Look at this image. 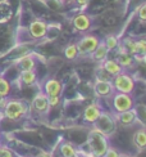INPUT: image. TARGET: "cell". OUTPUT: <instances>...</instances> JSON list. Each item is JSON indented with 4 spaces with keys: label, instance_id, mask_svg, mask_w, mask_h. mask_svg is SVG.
<instances>
[{
    "label": "cell",
    "instance_id": "277c9868",
    "mask_svg": "<svg viewBox=\"0 0 146 157\" xmlns=\"http://www.w3.org/2000/svg\"><path fill=\"white\" fill-rule=\"evenodd\" d=\"M111 84H113V86H114L115 91L126 93V94H132L135 90V86H136L133 77L127 72H121L117 76L111 77Z\"/></svg>",
    "mask_w": 146,
    "mask_h": 157
},
{
    "label": "cell",
    "instance_id": "836d02e7",
    "mask_svg": "<svg viewBox=\"0 0 146 157\" xmlns=\"http://www.w3.org/2000/svg\"><path fill=\"white\" fill-rule=\"evenodd\" d=\"M141 59H142V61H144V63L146 64V54H144V56L141 57Z\"/></svg>",
    "mask_w": 146,
    "mask_h": 157
},
{
    "label": "cell",
    "instance_id": "8fae6325",
    "mask_svg": "<svg viewBox=\"0 0 146 157\" xmlns=\"http://www.w3.org/2000/svg\"><path fill=\"white\" fill-rule=\"evenodd\" d=\"M114 86L111 81H101L96 80L94 84V93L99 98H110L114 94Z\"/></svg>",
    "mask_w": 146,
    "mask_h": 157
},
{
    "label": "cell",
    "instance_id": "3957f363",
    "mask_svg": "<svg viewBox=\"0 0 146 157\" xmlns=\"http://www.w3.org/2000/svg\"><path fill=\"white\" fill-rule=\"evenodd\" d=\"M94 126L96 130H99L101 134L107 135L108 138L110 135H113L115 133V130L118 128V124L115 120V115L111 112H101L100 117L96 120V122L94 124Z\"/></svg>",
    "mask_w": 146,
    "mask_h": 157
},
{
    "label": "cell",
    "instance_id": "e0dca14e",
    "mask_svg": "<svg viewBox=\"0 0 146 157\" xmlns=\"http://www.w3.org/2000/svg\"><path fill=\"white\" fill-rule=\"evenodd\" d=\"M73 26L77 31H87L91 27V19L86 14H78L73 19Z\"/></svg>",
    "mask_w": 146,
    "mask_h": 157
},
{
    "label": "cell",
    "instance_id": "44dd1931",
    "mask_svg": "<svg viewBox=\"0 0 146 157\" xmlns=\"http://www.w3.org/2000/svg\"><path fill=\"white\" fill-rule=\"evenodd\" d=\"M12 91V85L4 76H0V97L8 98Z\"/></svg>",
    "mask_w": 146,
    "mask_h": 157
},
{
    "label": "cell",
    "instance_id": "4316f807",
    "mask_svg": "<svg viewBox=\"0 0 146 157\" xmlns=\"http://www.w3.org/2000/svg\"><path fill=\"white\" fill-rule=\"evenodd\" d=\"M48 101H49V106L50 107H58L60 104V97H48Z\"/></svg>",
    "mask_w": 146,
    "mask_h": 157
},
{
    "label": "cell",
    "instance_id": "83f0119b",
    "mask_svg": "<svg viewBox=\"0 0 146 157\" xmlns=\"http://www.w3.org/2000/svg\"><path fill=\"white\" fill-rule=\"evenodd\" d=\"M119 155H121V153H119V151H117V149L113 148V147H109L103 157H119Z\"/></svg>",
    "mask_w": 146,
    "mask_h": 157
},
{
    "label": "cell",
    "instance_id": "4dcf8cb0",
    "mask_svg": "<svg viewBox=\"0 0 146 157\" xmlns=\"http://www.w3.org/2000/svg\"><path fill=\"white\" fill-rule=\"evenodd\" d=\"M37 157H53V156H51V153H49V152H41V153L37 155Z\"/></svg>",
    "mask_w": 146,
    "mask_h": 157
},
{
    "label": "cell",
    "instance_id": "2e32d148",
    "mask_svg": "<svg viewBox=\"0 0 146 157\" xmlns=\"http://www.w3.org/2000/svg\"><path fill=\"white\" fill-rule=\"evenodd\" d=\"M59 155L60 157H77L78 149L68 140H63L59 146Z\"/></svg>",
    "mask_w": 146,
    "mask_h": 157
},
{
    "label": "cell",
    "instance_id": "484cf974",
    "mask_svg": "<svg viewBox=\"0 0 146 157\" xmlns=\"http://www.w3.org/2000/svg\"><path fill=\"white\" fill-rule=\"evenodd\" d=\"M0 157H17L13 149H10L9 147L6 146H2V151H0Z\"/></svg>",
    "mask_w": 146,
    "mask_h": 157
},
{
    "label": "cell",
    "instance_id": "7402d4cb",
    "mask_svg": "<svg viewBox=\"0 0 146 157\" xmlns=\"http://www.w3.org/2000/svg\"><path fill=\"white\" fill-rule=\"evenodd\" d=\"M64 56L69 61H73V59H76V58L78 57V49H77V44H68L67 47H65L64 49Z\"/></svg>",
    "mask_w": 146,
    "mask_h": 157
},
{
    "label": "cell",
    "instance_id": "ffe728a7",
    "mask_svg": "<svg viewBox=\"0 0 146 157\" xmlns=\"http://www.w3.org/2000/svg\"><path fill=\"white\" fill-rule=\"evenodd\" d=\"M108 53H109V50L107 49V47H105V44L103 41H100L99 45L96 47V49L91 53V56H92V58H94V61L103 62L104 59H107L108 58Z\"/></svg>",
    "mask_w": 146,
    "mask_h": 157
},
{
    "label": "cell",
    "instance_id": "9a60e30c",
    "mask_svg": "<svg viewBox=\"0 0 146 157\" xmlns=\"http://www.w3.org/2000/svg\"><path fill=\"white\" fill-rule=\"evenodd\" d=\"M132 142H133V146L140 151L146 149V128L137 129L132 136Z\"/></svg>",
    "mask_w": 146,
    "mask_h": 157
},
{
    "label": "cell",
    "instance_id": "e575fe53",
    "mask_svg": "<svg viewBox=\"0 0 146 157\" xmlns=\"http://www.w3.org/2000/svg\"><path fill=\"white\" fill-rule=\"evenodd\" d=\"M2 139H3V133H2V130H0V143H2Z\"/></svg>",
    "mask_w": 146,
    "mask_h": 157
},
{
    "label": "cell",
    "instance_id": "7c38bea8",
    "mask_svg": "<svg viewBox=\"0 0 146 157\" xmlns=\"http://www.w3.org/2000/svg\"><path fill=\"white\" fill-rule=\"evenodd\" d=\"M28 31L30 35L34 39H42L46 35V32H48V25L44 21H41V19H35V21L30 23Z\"/></svg>",
    "mask_w": 146,
    "mask_h": 157
},
{
    "label": "cell",
    "instance_id": "d4e9b609",
    "mask_svg": "<svg viewBox=\"0 0 146 157\" xmlns=\"http://www.w3.org/2000/svg\"><path fill=\"white\" fill-rule=\"evenodd\" d=\"M96 80H101V81H111V76L105 71L101 66L100 68L97 70V72H96Z\"/></svg>",
    "mask_w": 146,
    "mask_h": 157
},
{
    "label": "cell",
    "instance_id": "6da1fadb",
    "mask_svg": "<svg viewBox=\"0 0 146 157\" xmlns=\"http://www.w3.org/2000/svg\"><path fill=\"white\" fill-rule=\"evenodd\" d=\"M85 146L87 149L82 153L91 155L92 157H103L107 152V149L110 147V143L107 135L101 134L99 130L92 128L87 135V140H86Z\"/></svg>",
    "mask_w": 146,
    "mask_h": 157
},
{
    "label": "cell",
    "instance_id": "4fadbf2b",
    "mask_svg": "<svg viewBox=\"0 0 146 157\" xmlns=\"http://www.w3.org/2000/svg\"><path fill=\"white\" fill-rule=\"evenodd\" d=\"M118 48H119V50L117 53V59L115 61L121 64V67L123 70L132 67V66H133V62H135L133 56H131L128 52L123 48V45H118Z\"/></svg>",
    "mask_w": 146,
    "mask_h": 157
},
{
    "label": "cell",
    "instance_id": "5b68a950",
    "mask_svg": "<svg viewBox=\"0 0 146 157\" xmlns=\"http://www.w3.org/2000/svg\"><path fill=\"white\" fill-rule=\"evenodd\" d=\"M110 98H111V108L114 111V113L124 112V111H128L135 107V99L132 94L114 91V94Z\"/></svg>",
    "mask_w": 146,
    "mask_h": 157
},
{
    "label": "cell",
    "instance_id": "d590c367",
    "mask_svg": "<svg viewBox=\"0 0 146 157\" xmlns=\"http://www.w3.org/2000/svg\"><path fill=\"white\" fill-rule=\"evenodd\" d=\"M2 146H3V144H2V143H0V151H2Z\"/></svg>",
    "mask_w": 146,
    "mask_h": 157
},
{
    "label": "cell",
    "instance_id": "30bf717a",
    "mask_svg": "<svg viewBox=\"0 0 146 157\" xmlns=\"http://www.w3.org/2000/svg\"><path fill=\"white\" fill-rule=\"evenodd\" d=\"M42 91L48 97H60L63 93V84L58 78H49L44 82Z\"/></svg>",
    "mask_w": 146,
    "mask_h": 157
},
{
    "label": "cell",
    "instance_id": "ac0fdd59",
    "mask_svg": "<svg viewBox=\"0 0 146 157\" xmlns=\"http://www.w3.org/2000/svg\"><path fill=\"white\" fill-rule=\"evenodd\" d=\"M17 66L21 71H28V70H35L36 61L31 54L23 56L17 61Z\"/></svg>",
    "mask_w": 146,
    "mask_h": 157
},
{
    "label": "cell",
    "instance_id": "7a4b0ae2",
    "mask_svg": "<svg viewBox=\"0 0 146 157\" xmlns=\"http://www.w3.org/2000/svg\"><path fill=\"white\" fill-rule=\"evenodd\" d=\"M30 112V106L23 99L8 98L6 104L3 109V115L10 121H19L26 117Z\"/></svg>",
    "mask_w": 146,
    "mask_h": 157
},
{
    "label": "cell",
    "instance_id": "cb8c5ba5",
    "mask_svg": "<svg viewBox=\"0 0 146 157\" xmlns=\"http://www.w3.org/2000/svg\"><path fill=\"white\" fill-rule=\"evenodd\" d=\"M105 44V47H107V49L110 52V50H114L118 48V45H119V40H118V37L114 36V35H108L107 37L104 39V41Z\"/></svg>",
    "mask_w": 146,
    "mask_h": 157
},
{
    "label": "cell",
    "instance_id": "ba28073f",
    "mask_svg": "<svg viewBox=\"0 0 146 157\" xmlns=\"http://www.w3.org/2000/svg\"><path fill=\"white\" fill-rule=\"evenodd\" d=\"M49 101H48V95L44 91H38V93L34 97V99L31 102V109L35 111L36 113L44 115L49 111Z\"/></svg>",
    "mask_w": 146,
    "mask_h": 157
},
{
    "label": "cell",
    "instance_id": "f1b7e54d",
    "mask_svg": "<svg viewBox=\"0 0 146 157\" xmlns=\"http://www.w3.org/2000/svg\"><path fill=\"white\" fill-rule=\"evenodd\" d=\"M138 18H140L141 21H146V4L142 5L140 10H138Z\"/></svg>",
    "mask_w": 146,
    "mask_h": 157
},
{
    "label": "cell",
    "instance_id": "1f68e13d",
    "mask_svg": "<svg viewBox=\"0 0 146 157\" xmlns=\"http://www.w3.org/2000/svg\"><path fill=\"white\" fill-rule=\"evenodd\" d=\"M77 2V4H79V5H86L89 3V0H76Z\"/></svg>",
    "mask_w": 146,
    "mask_h": 157
},
{
    "label": "cell",
    "instance_id": "8992f818",
    "mask_svg": "<svg viewBox=\"0 0 146 157\" xmlns=\"http://www.w3.org/2000/svg\"><path fill=\"white\" fill-rule=\"evenodd\" d=\"M100 43L99 37L95 35H85L83 37L79 39L77 43V49H78V56H89L96 49V47Z\"/></svg>",
    "mask_w": 146,
    "mask_h": 157
},
{
    "label": "cell",
    "instance_id": "603a6c76",
    "mask_svg": "<svg viewBox=\"0 0 146 157\" xmlns=\"http://www.w3.org/2000/svg\"><path fill=\"white\" fill-rule=\"evenodd\" d=\"M135 111H136V116H137V122L140 121L146 128V104L135 106Z\"/></svg>",
    "mask_w": 146,
    "mask_h": 157
},
{
    "label": "cell",
    "instance_id": "9c48e42d",
    "mask_svg": "<svg viewBox=\"0 0 146 157\" xmlns=\"http://www.w3.org/2000/svg\"><path fill=\"white\" fill-rule=\"evenodd\" d=\"M114 115H115L117 124L122 128H131L137 122L135 107L128 109V111H124V112H119V113H114Z\"/></svg>",
    "mask_w": 146,
    "mask_h": 157
},
{
    "label": "cell",
    "instance_id": "5bb4252c",
    "mask_svg": "<svg viewBox=\"0 0 146 157\" xmlns=\"http://www.w3.org/2000/svg\"><path fill=\"white\" fill-rule=\"evenodd\" d=\"M101 67L107 71V72L111 76V77H114V76H117L118 74H121V72H123V68L121 67V64H119L115 59H104L103 62H101Z\"/></svg>",
    "mask_w": 146,
    "mask_h": 157
},
{
    "label": "cell",
    "instance_id": "f546056e",
    "mask_svg": "<svg viewBox=\"0 0 146 157\" xmlns=\"http://www.w3.org/2000/svg\"><path fill=\"white\" fill-rule=\"evenodd\" d=\"M6 101H8V98L6 97H0V111H3L5 104H6Z\"/></svg>",
    "mask_w": 146,
    "mask_h": 157
},
{
    "label": "cell",
    "instance_id": "8d00e7d4",
    "mask_svg": "<svg viewBox=\"0 0 146 157\" xmlns=\"http://www.w3.org/2000/svg\"><path fill=\"white\" fill-rule=\"evenodd\" d=\"M24 157H30V156H24Z\"/></svg>",
    "mask_w": 146,
    "mask_h": 157
},
{
    "label": "cell",
    "instance_id": "d6a6232c",
    "mask_svg": "<svg viewBox=\"0 0 146 157\" xmlns=\"http://www.w3.org/2000/svg\"><path fill=\"white\" fill-rule=\"evenodd\" d=\"M119 157H132V156H130L127 153H121V155H119Z\"/></svg>",
    "mask_w": 146,
    "mask_h": 157
},
{
    "label": "cell",
    "instance_id": "d6986e66",
    "mask_svg": "<svg viewBox=\"0 0 146 157\" xmlns=\"http://www.w3.org/2000/svg\"><path fill=\"white\" fill-rule=\"evenodd\" d=\"M19 80L26 86H31L37 81V75L35 72V70H28V71H21L19 75Z\"/></svg>",
    "mask_w": 146,
    "mask_h": 157
},
{
    "label": "cell",
    "instance_id": "52a82bcc",
    "mask_svg": "<svg viewBox=\"0 0 146 157\" xmlns=\"http://www.w3.org/2000/svg\"><path fill=\"white\" fill-rule=\"evenodd\" d=\"M101 112H103V109L99 103H90L89 106L83 109V113H82L83 122L87 124V125H94L96 120L100 117Z\"/></svg>",
    "mask_w": 146,
    "mask_h": 157
}]
</instances>
